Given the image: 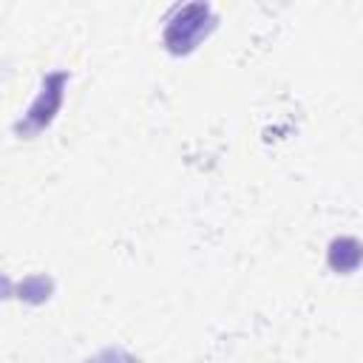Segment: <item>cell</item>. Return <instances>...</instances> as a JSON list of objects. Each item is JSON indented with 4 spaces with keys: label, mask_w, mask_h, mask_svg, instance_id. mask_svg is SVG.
Masks as SVG:
<instances>
[{
    "label": "cell",
    "mask_w": 363,
    "mask_h": 363,
    "mask_svg": "<svg viewBox=\"0 0 363 363\" xmlns=\"http://www.w3.org/2000/svg\"><path fill=\"white\" fill-rule=\"evenodd\" d=\"M60 85H62V77H60V74L45 82L43 94L37 96V102H34L31 111H28V125H31V128H40V125H45V122L54 116V111H57V105H60Z\"/></svg>",
    "instance_id": "2"
},
{
    "label": "cell",
    "mask_w": 363,
    "mask_h": 363,
    "mask_svg": "<svg viewBox=\"0 0 363 363\" xmlns=\"http://www.w3.org/2000/svg\"><path fill=\"white\" fill-rule=\"evenodd\" d=\"M363 261V244L343 235V238H335L332 247H329V267L337 269V272H352L357 264Z\"/></svg>",
    "instance_id": "3"
},
{
    "label": "cell",
    "mask_w": 363,
    "mask_h": 363,
    "mask_svg": "<svg viewBox=\"0 0 363 363\" xmlns=\"http://www.w3.org/2000/svg\"><path fill=\"white\" fill-rule=\"evenodd\" d=\"M210 20V9L204 3H190L184 6L182 11H176V17L170 20V26L164 28V43L170 51L182 54V51H190L199 37L207 31V23Z\"/></svg>",
    "instance_id": "1"
}]
</instances>
